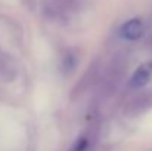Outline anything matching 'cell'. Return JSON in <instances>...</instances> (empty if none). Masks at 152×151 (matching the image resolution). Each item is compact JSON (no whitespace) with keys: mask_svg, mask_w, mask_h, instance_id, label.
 Here are the masks:
<instances>
[{"mask_svg":"<svg viewBox=\"0 0 152 151\" xmlns=\"http://www.w3.org/2000/svg\"><path fill=\"white\" fill-rule=\"evenodd\" d=\"M151 73H152V70L148 65L139 67V68L133 73V76H132V79H130V86L134 88V89L143 88L145 85H148V82H149V79H151Z\"/></svg>","mask_w":152,"mask_h":151,"instance_id":"2","label":"cell"},{"mask_svg":"<svg viewBox=\"0 0 152 151\" xmlns=\"http://www.w3.org/2000/svg\"><path fill=\"white\" fill-rule=\"evenodd\" d=\"M86 148H87V139L86 138H80L74 145V151H84Z\"/></svg>","mask_w":152,"mask_h":151,"instance_id":"4","label":"cell"},{"mask_svg":"<svg viewBox=\"0 0 152 151\" xmlns=\"http://www.w3.org/2000/svg\"><path fill=\"white\" fill-rule=\"evenodd\" d=\"M145 33V25L140 19L137 18H133L127 22H124L120 28V36L121 39L124 40H129V42H136L139 40Z\"/></svg>","mask_w":152,"mask_h":151,"instance_id":"1","label":"cell"},{"mask_svg":"<svg viewBox=\"0 0 152 151\" xmlns=\"http://www.w3.org/2000/svg\"><path fill=\"white\" fill-rule=\"evenodd\" d=\"M75 67V56H72L71 53H68L64 58V70L65 71H72Z\"/></svg>","mask_w":152,"mask_h":151,"instance_id":"3","label":"cell"}]
</instances>
